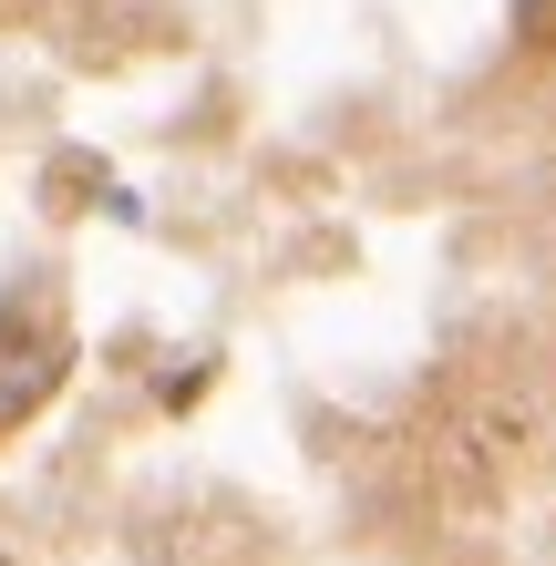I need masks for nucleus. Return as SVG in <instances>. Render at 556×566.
Here are the masks:
<instances>
[{
  "instance_id": "f257e3e1",
  "label": "nucleus",
  "mask_w": 556,
  "mask_h": 566,
  "mask_svg": "<svg viewBox=\"0 0 556 566\" xmlns=\"http://www.w3.org/2000/svg\"><path fill=\"white\" fill-rule=\"evenodd\" d=\"M526 42H546V52H556V0H526Z\"/></svg>"
}]
</instances>
